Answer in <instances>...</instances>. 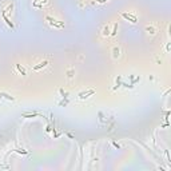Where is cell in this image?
Segmentation results:
<instances>
[{"instance_id": "5b68a950", "label": "cell", "mask_w": 171, "mask_h": 171, "mask_svg": "<svg viewBox=\"0 0 171 171\" xmlns=\"http://www.w3.org/2000/svg\"><path fill=\"white\" fill-rule=\"evenodd\" d=\"M3 19H4V21L7 23V25H8V27H11V29H12V31H15V25H13V23L11 21V19H9V17L7 16L5 13H3Z\"/></svg>"}, {"instance_id": "e0dca14e", "label": "cell", "mask_w": 171, "mask_h": 171, "mask_svg": "<svg viewBox=\"0 0 171 171\" xmlns=\"http://www.w3.org/2000/svg\"><path fill=\"white\" fill-rule=\"evenodd\" d=\"M112 146H114V147H115V148H118V150H120V148H122V147H120V146H119V144H118V143H116V142H112Z\"/></svg>"}, {"instance_id": "2e32d148", "label": "cell", "mask_w": 171, "mask_h": 171, "mask_svg": "<svg viewBox=\"0 0 171 171\" xmlns=\"http://www.w3.org/2000/svg\"><path fill=\"white\" fill-rule=\"evenodd\" d=\"M59 92H60V94H62V96H63V98H67V95H68V94H67V92L64 91V90H63V88H60V90H59Z\"/></svg>"}, {"instance_id": "9a60e30c", "label": "cell", "mask_w": 171, "mask_h": 171, "mask_svg": "<svg viewBox=\"0 0 171 171\" xmlns=\"http://www.w3.org/2000/svg\"><path fill=\"white\" fill-rule=\"evenodd\" d=\"M13 152H17V154H23V155H27L28 154V151L27 150H12Z\"/></svg>"}, {"instance_id": "7a4b0ae2", "label": "cell", "mask_w": 171, "mask_h": 171, "mask_svg": "<svg viewBox=\"0 0 171 171\" xmlns=\"http://www.w3.org/2000/svg\"><path fill=\"white\" fill-rule=\"evenodd\" d=\"M120 16L123 17V19H126L127 21L132 23V24H136V23H138V19H136V16H134V15H131V13L122 12V13H120Z\"/></svg>"}, {"instance_id": "6da1fadb", "label": "cell", "mask_w": 171, "mask_h": 171, "mask_svg": "<svg viewBox=\"0 0 171 171\" xmlns=\"http://www.w3.org/2000/svg\"><path fill=\"white\" fill-rule=\"evenodd\" d=\"M46 20L48 21L51 25L56 27V28H63V27H64V23H63V21H58L56 19H54L52 16H46Z\"/></svg>"}, {"instance_id": "7402d4cb", "label": "cell", "mask_w": 171, "mask_h": 171, "mask_svg": "<svg viewBox=\"0 0 171 171\" xmlns=\"http://www.w3.org/2000/svg\"><path fill=\"white\" fill-rule=\"evenodd\" d=\"M67 136H68V138H71V139H74V135H72V134H67Z\"/></svg>"}, {"instance_id": "9c48e42d", "label": "cell", "mask_w": 171, "mask_h": 171, "mask_svg": "<svg viewBox=\"0 0 171 171\" xmlns=\"http://www.w3.org/2000/svg\"><path fill=\"white\" fill-rule=\"evenodd\" d=\"M116 33H118V23H114V28L110 32V36H116Z\"/></svg>"}, {"instance_id": "ffe728a7", "label": "cell", "mask_w": 171, "mask_h": 171, "mask_svg": "<svg viewBox=\"0 0 171 171\" xmlns=\"http://www.w3.org/2000/svg\"><path fill=\"white\" fill-rule=\"evenodd\" d=\"M106 1H108V0H96V3H99V4H102V3H106Z\"/></svg>"}, {"instance_id": "3957f363", "label": "cell", "mask_w": 171, "mask_h": 171, "mask_svg": "<svg viewBox=\"0 0 171 171\" xmlns=\"http://www.w3.org/2000/svg\"><path fill=\"white\" fill-rule=\"evenodd\" d=\"M95 94V90H88V91H82V92H79L78 94V96H79L80 99H86V98H88V96H91V95H94Z\"/></svg>"}, {"instance_id": "ba28073f", "label": "cell", "mask_w": 171, "mask_h": 171, "mask_svg": "<svg viewBox=\"0 0 171 171\" xmlns=\"http://www.w3.org/2000/svg\"><path fill=\"white\" fill-rule=\"evenodd\" d=\"M0 96H1V98H4V99H7V100H11V102H13V100H15V98H13V96L8 95V94H5V92H0Z\"/></svg>"}, {"instance_id": "277c9868", "label": "cell", "mask_w": 171, "mask_h": 171, "mask_svg": "<svg viewBox=\"0 0 171 171\" xmlns=\"http://www.w3.org/2000/svg\"><path fill=\"white\" fill-rule=\"evenodd\" d=\"M48 66V60H43L42 63H39V64H36V66L32 67L33 71H39V70H42V68H44V67Z\"/></svg>"}, {"instance_id": "30bf717a", "label": "cell", "mask_w": 171, "mask_h": 171, "mask_svg": "<svg viewBox=\"0 0 171 171\" xmlns=\"http://www.w3.org/2000/svg\"><path fill=\"white\" fill-rule=\"evenodd\" d=\"M146 31L150 33V35H155V32H156V29H155L152 25H147V27H146Z\"/></svg>"}, {"instance_id": "8992f818", "label": "cell", "mask_w": 171, "mask_h": 171, "mask_svg": "<svg viewBox=\"0 0 171 171\" xmlns=\"http://www.w3.org/2000/svg\"><path fill=\"white\" fill-rule=\"evenodd\" d=\"M119 55H120V48L118 46H114V48H112V58L114 59H118L119 58Z\"/></svg>"}, {"instance_id": "ac0fdd59", "label": "cell", "mask_w": 171, "mask_h": 171, "mask_svg": "<svg viewBox=\"0 0 171 171\" xmlns=\"http://www.w3.org/2000/svg\"><path fill=\"white\" fill-rule=\"evenodd\" d=\"M59 104H60V106H67V104H68V100H63V102H60V103H59Z\"/></svg>"}, {"instance_id": "7c38bea8", "label": "cell", "mask_w": 171, "mask_h": 171, "mask_svg": "<svg viewBox=\"0 0 171 171\" xmlns=\"http://www.w3.org/2000/svg\"><path fill=\"white\" fill-rule=\"evenodd\" d=\"M15 67H16V70H17L19 72H20V74H21L23 76H25V75H27V74H25V70H24V68H23V67L20 66V64H16Z\"/></svg>"}, {"instance_id": "44dd1931", "label": "cell", "mask_w": 171, "mask_h": 171, "mask_svg": "<svg viewBox=\"0 0 171 171\" xmlns=\"http://www.w3.org/2000/svg\"><path fill=\"white\" fill-rule=\"evenodd\" d=\"M166 51H167V52H168V51H170V43H167V47H166Z\"/></svg>"}, {"instance_id": "603a6c76", "label": "cell", "mask_w": 171, "mask_h": 171, "mask_svg": "<svg viewBox=\"0 0 171 171\" xmlns=\"http://www.w3.org/2000/svg\"><path fill=\"white\" fill-rule=\"evenodd\" d=\"M38 1H39V0H33V3H38Z\"/></svg>"}, {"instance_id": "52a82bcc", "label": "cell", "mask_w": 171, "mask_h": 171, "mask_svg": "<svg viewBox=\"0 0 171 171\" xmlns=\"http://www.w3.org/2000/svg\"><path fill=\"white\" fill-rule=\"evenodd\" d=\"M110 32H111V31H110V27H108V24H106L104 27H103V32H102V35H103V36H110Z\"/></svg>"}, {"instance_id": "5bb4252c", "label": "cell", "mask_w": 171, "mask_h": 171, "mask_svg": "<svg viewBox=\"0 0 171 171\" xmlns=\"http://www.w3.org/2000/svg\"><path fill=\"white\" fill-rule=\"evenodd\" d=\"M12 11H13V3H11V4H9L5 9H3V13L7 15V12H12Z\"/></svg>"}, {"instance_id": "8fae6325", "label": "cell", "mask_w": 171, "mask_h": 171, "mask_svg": "<svg viewBox=\"0 0 171 171\" xmlns=\"http://www.w3.org/2000/svg\"><path fill=\"white\" fill-rule=\"evenodd\" d=\"M21 116H23V118H36V116H40V114H38V112H33V114H23Z\"/></svg>"}, {"instance_id": "d6986e66", "label": "cell", "mask_w": 171, "mask_h": 171, "mask_svg": "<svg viewBox=\"0 0 171 171\" xmlns=\"http://www.w3.org/2000/svg\"><path fill=\"white\" fill-rule=\"evenodd\" d=\"M164 152H166V158H167V160H168V162H171V160H170V154H168V150H164Z\"/></svg>"}, {"instance_id": "4fadbf2b", "label": "cell", "mask_w": 171, "mask_h": 171, "mask_svg": "<svg viewBox=\"0 0 171 171\" xmlns=\"http://www.w3.org/2000/svg\"><path fill=\"white\" fill-rule=\"evenodd\" d=\"M74 75H75V70L70 68V70L67 71V78H68V79H72V78H74Z\"/></svg>"}]
</instances>
